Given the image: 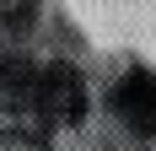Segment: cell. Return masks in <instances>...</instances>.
<instances>
[{"label":"cell","mask_w":156,"mask_h":151,"mask_svg":"<svg viewBox=\"0 0 156 151\" xmlns=\"http://www.w3.org/2000/svg\"><path fill=\"white\" fill-rule=\"evenodd\" d=\"M32 16H38V0H0V27L11 32H27Z\"/></svg>","instance_id":"obj_4"},{"label":"cell","mask_w":156,"mask_h":151,"mask_svg":"<svg viewBox=\"0 0 156 151\" xmlns=\"http://www.w3.org/2000/svg\"><path fill=\"white\" fill-rule=\"evenodd\" d=\"M48 113H43V92H38V70L22 60H5L0 76V135L22 140V146H48Z\"/></svg>","instance_id":"obj_1"},{"label":"cell","mask_w":156,"mask_h":151,"mask_svg":"<svg viewBox=\"0 0 156 151\" xmlns=\"http://www.w3.org/2000/svg\"><path fill=\"white\" fill-rule=\"evenodd\" d=\"M38 92H43V113H48V124L70 130V124L86 119V81H81L76 65H65V60L43 65V70H38Z\"/></svg>","instance_id":"obj_2"},{"label":"cell","mask_w":156,"mask_h":151,"mask_svg":"<svg viewBox=\"0 0 156 151\" xmlns=\"http://www.w3.org/2000/svg\"><path fill=\"white\" fill-rule=\"evenodd\" d=\"M0 76H5V54H0Z\"/></svg>","instance_id":"obj_5"},{"label":"cell","mask_w":156,"mask_h":151,"mask_svg":"<svg viewBox=\"0 0 156 151\" xmlns=\"http://www.w3.org/2000/svg\"><path fill=\"white\" fill-rule=\"evenodd\" d=\"M113 108L129 130L140 135H156V76L151 70H129L119 87H113Z\"/></svg>","instance_id":"obj_3"}]
</instances>
